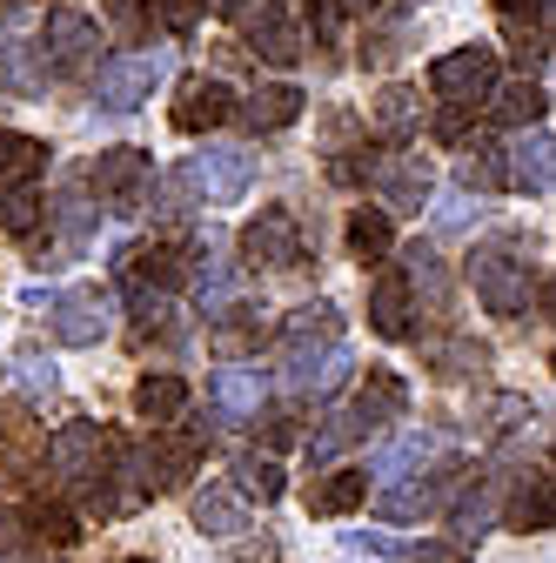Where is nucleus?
<instances>
[{
    "label": "nucleus",
    "instance_id": "f257e3e1",
    "mask_svg": "<svg viewBox=\"0 0 556 563\" xmlns=\"http://www.w3.org/2000/svg\"><path fill=\"white\" fill-rule=\"evenodd\" d=\"M402 409H409V383H402L396 369H369V383L356 389V402L342 409V416H329L322 430L309 437V463L335 456L342 443H363V437H382L389 422H402Z\"/></svg>",
    "mask_w": 556,
    "mask_h": 563
},
{
    "label": "nucleus",
    "instance_id": "f03ea898",
    "mask_svg": "<svg viewBox=\"0 0 556 563\" xmlns=\"http://www.w3.org/2000/svg\"><path fill=\"white\" fill-rule=\"evenodd\" d=\"M469 282H476V302L490 316H523L530 309V242L523 235H490L469 255Z\"/></svg>",
    "mask_w": 556,
    "mask_h": 563
},
{
    "label": "nucleus",
    "instance_id": "7ed1b4c3",
    "mask_svg": "<svg viewBox=\"0 0 556 563\" xmlns=\"http://www.w3.org/2000/svg\"><path fill=\"white\" fill-rule=\"evenodd\" d=\"M497 81H503V60H497V47H482V41L476 47H449V54L430 60V95L449 101V108H490Z\"/></svg>",
    "mask_w": 556,
    "mask_h": 563
},
{
    "label": "nucleus",
    "instance_id": "20e7f679",
    "mask_svg": "<svg viewBox=\"0 0 556 563\" xmlns=\"http://www.w3.org/2000/svg\"><path fill=\"white\" fill-rule=\"evenodd\" d=\"M175 75V54L168 47H134V54H114V60H101V75H94V101L101 108H114V114H127V108H142V101H155V88Z\"/></svg>",
    "mask_w": 556,
    "mask_h": 563
},
{
    "label": "nucleus",
    "instance_id": "39448f33",
    "mask_svg": "<svg viewBox=\"0 0 556 563\" xmlns=\"http://www.w3.org/2000/svg\"><path fill=\"white\" fill-rule=\"evenodd\" d=\"M248 181H255V155L248 148H229V141H201V148L181 162V188L194 195V201H242L248 195Z\"/></svg>",
    "mask_w": 556,
    "mask_h": 563
},
{
    "label": "nucleus",
    "instance_id": "423d86ee",
    "mask_svg": "<svg viewBox=\"0 0 556 563\" xmlns=\"http://www.w3.org/2000/svg\"><path fill=\"white\" fill-rule=\"evenodd\" d=\"M201 463V437L194 430H155L142 450H134V489L142 497H168V489H181Z\"/></svg>",
    "mask_w": 556,
    "mask_h": 563
},
{
    "label": "nucleus",
    "instance_id": "0eeeda50",
    "mask_svg": "<svg viewBox=\"0 0 556 563\" xmlns=\"http://www.w3.org/2000/svg\"><path fill=\"white\" fill-rule=\"evenodd\" d=\"M88 188H94V201L108 216H134V208L148 201V188H155V162L142 148H101L94 168H88Z\"/></svg>",
    "mask_w": 556,
    "mask_h": 563
},
{
    "label": "nucleus",
    "instance_id": "6e6552de",
    "mask_svg": "<svg viewBox=\"0 0 556 563\" xmlns=\"http://www.w3.org/2000/svg\"><path fill=\"white\" fill-rule=\"evenodd\" d=\"M94 54H101V27L81 8H54L41 21V67L47 75H81Z\"/></svg>",
    "mask_w": 556,
    "mask_h": 563
},
{
    "label": "nucleus",
    "instance_id": "1a4fd4ad",
    "mask_svg": "<svg viewBox=\"0 0 556 563\" xmlns=\"http://www.w3.org/2000/svg\"><path fill=\"white\" fill-rule=\"evenodd\" d=\"M235 249L248 268H302V222L289 208H262L255 222H242Z\"/></svg>",
    "mask_w": 556,
    "mask_h": 563
},
{
    "label": "nucleus",
    "instance_id": "9d476101",
    "mask_svg": "<svg viewBox=\"0 0 556 563\" xmlns=\"http://www.w3.org/2000/svg\"><path fill=\"white\" fill-rule=\"evenodd\" d=\"M268 409V376L248 363H222L208 376V422L215 430H235V422H255Z\"/></svg>",
    "mask_w": 556,
    "mask_h": 563
},
{
    "label": "nucleus",
    "instance_id": "9b49d317",
    "mask_svg": "<svg viewBox=\"0 0 556 563\" xmlns=\"http://www.w3.org/2000/svg\"><path fill=\"white\" fill-rule=\"evenodd\" d=\"M108 329H114V296H108V289L81 282V289H60V296H54V342L94 349Z\"/></svg>",
    "mask_w": 556,
    "mask_h": 563
},
{
    "label": "nucleus",
    "instance_id": "f8f14e48",
    "mask_svg": "<svg viewBox=\"0 0 556 563\" xmlns=\"http://www.w3.org/2000/svg\"><path fill=\"white\" fill-rule=\"evenodd\" d=\"M242 41H248V54L255 60H268V67H296L302 60V27H296V14L282 8V0H255V8L242 14Z\"/></svg>",
    "mask_w": 556,
    "mask_h": 563
},
{
    "label": "nucleus",
    "instance_id": "ddd939ff",
    "mask_svg": "<svg viewBox=\"0 0 556 563\" xmlns=\"http://www.w3.org/2000/svg\"><path fill=\"white\" fill-rule=\"evenodd\" d=\"M235 114H242V101H235V88L215 81V75H188L181 95H175V128H181V134H208V128H222V121H235Z\"/></svg>",
    "mask_w": 556,
    "mask_h": 563
},
{
    "label": "nucleus",
    "instance_id": "4468645a",
    "mask_svg": "<svg viewBox=\"0 0 556 563\" xmlns=\"http://www.w3.org/2000/svg\"><path fill=\"white\" fill-rule=\"evenodd\" d=\"M503 162H510V188L516 195H556V134L549 128L516 134L503 148Z\"/></svg>",
    "mask_w": 556,
    "mask_h": 563
},
{
    "label": "nucleus",
    "instance_id": "2eb2a0df",
    "mask_svg": "<svg viewBox=\"0 0 556 563\" xmlns=\"http://www.w3.org/2000/svg\"><path fill=\"white\" fill-rule=\"evenodd\" d=\"M510 483L516 476H497V470H482L463 497L449 504V530H456V543H469V537H482L497 517H503V504H510Z\"/></svg>",
    "mask_w": 556,
    "mask_h": 563
},
{
    "label": "nucleus",
    "instance_id": "dca6fc26",
    "mask_svg": "<svg viewBox=\"0 0 556 563\" xmlns=\"http://www.w3.org/2000/svg\"><path fill=\"white\" fill-rule=\"evenodd\" d=\"M188 517H194L201 537H242V530H248V497L235 489V476H208V483L194 489Z\"/></svg>",
    "mask_w": 556,
    "mask_h": 563
},
{
    "label": "nucleus",
    "instance_id": "f3484780",
    "mask_svg": "<svg viewBox=\"0 0 556 563\" xmlns=\"http://www.w3.org/2000/svg\"><path fill=\"white\" fill-rule=\"evenodd\" d=\"M349 369H356L349 342H329V349H289V389H296V396H329V389L349 383Z\"/></svg>",
    "mask_w": 556,
    "mask_h": 563
},
{
    "label": "nucleus",
    "instance_id": "a211bd4d",
    "mask_svg": "<svg viewBox=\"0 0 556 563\" xmlns=\"http://www.w3.org/2000/svg\"><path fill=\"white\" fill-rule=\"evenodd\" d=\"M369 188L382 195V208L396 216V208H423V201H430V188H436V175H430V162H423V155H389V162H376Z\"/></svg>",
    "mask_w": 556,
    "mask_h": 563
},
{
    "label": "nucleus",
    "instance_id": "6ab92c4d",
    "mask_svg": "<svg viewBox=\"0 0 556 563\" xmlns=\"http://www.w3.org/2000/svg\"><path fill=\"white\" fill-rule=\"evenodd\" d=\"M436 456H443V437H436V430H402L396 443H382V450H376L369 483H382V489H389V483H402V476H423Z\"/></svg>",
    "mask_w": 556,
    "mask_h": 563
},
{
    "label": "nucleus",
    "instance_id": "aec40b11",
    "mask_svg": "<svg viewBox=\"0 0 556 563\" xmlns=\"http://www.w3.org/2000/svg\"><path fill=\"white\" fill-rule=\"evenodd\" d=\"M409 316H415V289H409V275H402V268H382V275H376V289H369V329H376V335H389V342H402V335L415 329Z\"/></svg>",
    "mask_w": 556,
    "mask_h": 563
},
{
    "label": "nucleus",
    "instance_id": "412c9836",
    "mask_svg": "<svg viewBox=\"0 0 556 563\" xmlns=\"http://www.w3.org/2000/svg\"><path fill=\"white\" fill-rule=\"evenodd\" d=\"M503 523L523 530V537L530 530H556V476H536V470L516 476L510 483V504H503Z\"/></svg>",
    "mask_w": 556,
    "mask_h": 563
},
{
    "label": "nucleus",
    "instance_id": "4be33fe9",
    "mask_svg": "<svg viewBox=\"0 0 556 563\" xmlns=\"http://www.w3.org/2000/svg\"><path fill=\"white\" fill-rule=\"evenodd\" d=\"M543 88H536V75H510V81H497V95H490V121L497 128H510V134H530V128H543Z\"/></svg>",
    "mask_w": 556,
    "mask_h": 563
},
{
    "label": "nucleus",
    "instance_id": "5701e85b",
    "mask_svg": "<svg viewBox=\"0 0 556 563\" xmlns=\"http://www.w3.org/2000/svg\"><path fill=\"white\" fill-rule=\"evenodd\" d=\"M456 483V470H443V476H415V483H389L382 497H376V517H389V523H415V517H430L436 504H443V489Z\"/></svg>",
    "mask_w": 556,
    "mask_h": 563
},
{
    "label": "nucleus",
    "instance_id": "b1692460",
    "mask_svg": "<svg viewBox=\"0 0 556 563\" xmlns=\"http://www.w3.org/2000/svg\"><path fill=\"white\" fill-rule=\"evenodd\" d=\"M289 121H302V88L296 81H262L255 95H242V128L275 134V128H289Z\"/></svg>",
    "mask_w": 556,
    "mask_h": 563
},
{
    "label": "nucleus",
    "instance_id": "393cba45",
    "mask_svg": "<svg viewBox=\"0 0 556 563\" xmlns=\"http://www.w3.org/2000/svg\"><path fill=\"white\" fill-rule=\"evenodd\" d=\"M549 8L556 0H497V14H503V34L516 41V60H523V75L543 60V27H549Z\"/></svg>",
    "mask_w": 556,
    "mask_h": 563
},
{
    "label": "nucleus",
    "instance_id": "a878e982",
    "mask_svg": "<svg viewBox=\"0 0 556 563\" xmlns=\"http://www.w3.org/2000/svg\"><path fill=\"white\" fill-rule=\"evenodd\" d=\"M181 409H188V383H181L175 369H148L142 383H134V416L155 422V430H168Z\"/></svg>",
    "mask_w": 556,
    "mask_h": 563
},
{
    "label": "nucleus",
    "instance_id": "bb28decb",
    "mask_svg": "<svg viewBox=\"0 0 556 563\" xmlns=\"http://www.w3.org/2000/svg\"><path fill=\"white\" fill-rule=\"evenodd\" d=\"M41 168H47V148L34 134H21V128H0V195H14V188H34L41 181Z\"/></svg>",
    "mask_w": 556,
    "mask_h": 563
},
{
    "label": "nucleus",
    "instance_id": "cd10ccee",
    "mask_svg": "<svg viewBox=\"0 0 556 563\" xmlns=\"http://www.w3.org/2000/svg\"><path fill=\"white\" fill-rule=\"evenodd\" d=\"M369 497V470H329L322 483H309V517H349Z\"/></svg>",
    "mask_w": 556,
    "mask_h": 563
},
{
    "label": "nucleus",
    "instance_id": "c85d7f7f",
    "mask_svg": "<svg viewBox=\"0 0 556 563\" xmlns=\"http://www.w3.org/2000/svg\"><path fill=\"white\" fill-rule=\"evenodd\" d=\"M396 249V216H389V208H349V255L356 262H382Z\"/></svg>",
    "mask_w": 556,
    "mask_h": 563
},
{
    "label": "nucleus",
    "instance_id": "c756f323",
    "mask_svg": "<svg viewBox=\"0 0 556 563\" xmlns=\"http://www.w3.org/2000/svg\"><path fill=\"white\" fill-rule=\"evenodd\" d=\"M456 188H463V195L510 188V162H503V148H490V141H469L463 162H456Z\"/></svg>",
    "mask_w": 556,
    "mask_h": 563
},
{
    "label": "nucleus",
    "instance_id": "7c9ffc66",
    "mask_svg": "<svg viewBox=\"0 0 556 563\" xmlns=\"http://www.w3.org/2000/svg\"><path fill=\"white\" fill-rule=\"evenodd\" d=\"M282 342H289V349H329V342H342L335 302H302V309L282 322Z\"/></svg>",
    "mask_w": 556,
    "mask_h": 563
},
{
    "label": "nucleus",
    "instance_id": "2f4dec72",
    "mask_svg": "<svg viewBox=\"0 0 556 563\" xmlns=\"http://www.w3.org/2000/svg\"><path fill=\"white\" fill-rule=\"evenodd\" d=\"M415 128H423V95L415 88H382L376 95V134L382 141H409Z\"/></svg>",
    "mask_w": 556,
    "mask_h": 563
},
{
    "label": "nucleus",
    "instance_id": "473e14b6",
    "mask_svg": "<svg viewBox=\"0 0 556 563\" xmlns=\"http://www.w3.org/2000/svg\"><path fill=\"white\" fill-rule=\"evenodd\" d=\"M402 275H409V289H415V302H436L443 309V296H449V268H443V255L430 249V242H409L402 249Z\"/></svg>",
    "mask_w": 556,
    "mask_h": 563
},
{
    "label": "nucleus",
    "instance_id": "72a5a7b5",
    "mask_svg": "<svg viewBox=\"0 0 556 563\" xmlns=\"http://www.w3.org/2000/svg\"><path fill=\"white\" fill-rule=\"evenodd\" d=\"M21 523H27V543H54V550H67V543L81 537V517L67 510V504H27Z\"/></svg>",
    "mask_w": 556,
    "mask_h": 563
},
{
    "label": "nucleus",
    "instance_id": "f704fd0d",
    "mask_svg": "<svg viewBox=\"0 0 556 563\" xmlns=\"http://www.w3.org/2000/svg\"><path fill=\"white\" fill-rule=\"evenodd\" d=\"M262 335H268V309H229L215 322V349H222V356H242V349H255Z\"/></svg>",
    "mask_w": 556,
    "mask_h": 563
},
{
    "label": "nucleus",
    "instance_id": "c9c22d12",
    "mask_svg": "<svg viewBox=\"0 0 556 563\" xmlns=\"http://www.w3.org/2000/svg\"><path fill=\"white\" fill-rule=\"evenodd\" d=\"M430 369L436 376H476V369H490V349H482V342H469V335H456V342H436L430 349Z\"/></svg>",
    "mask_w": 556,
    "mask_h": 563
},
{
    "label": "nucleus",
    "instance_id": "e433bc0d",
    "mask_svg": "<svg viewBox=\"0 0 556 563\" xmlns=\"http://www.w3.org/2000/svg\"><path fill=\"white\" fill-rule=\"evenodd\" d=\"M229 476H235V489H242V497H262V504H275V497H282V463H268V456H242Z\"/></svg>",
    "mask_w": 556,
    "mask_h": 563
},
{
    "label": "nucleus",
    "instance_id": "4c0bfd02",
    "mask_svg": "<svg viewBox=\"0 0 556 563\" xmlns=\"http://www.w3.org/2000/svg\"><path fill=\"white\" fill-rule=\"evenodd\" d=\"M41 216H47L41 188H14V195H0V229H8V235H34V229H41Z\"/></svg>",
    "mask_w": 556,
    "mask_h": 563
},
{
    "label": "nucleus",
    "instance_id": "58836bf2",
    "mask_svg": "<svg viewBox=\"0 0 556 563\" xmlns=\"http://www.w3.org/2000/svg\"><path fill=\"white\" fill-rule=\"evenodd\" d=\"M148 8L168 21V34H194V21L208 14V0H148Z\"/></svg>",
    "mask_w": 556,
    "mask_h": 563
},
{
    "label": "nucleus",
    "instance_id": "ea45409f",
    "mask_svg": "<svg viewBox=\"0 0 556 563\" xmlns=\"http://www.w3.org/2000/svg\"><path fill=\"white\" fill-rule=\"evenodd\" d=\"M21 383H27V396H54V363L41 356V349H21Z\"/></svg>",
    "mask_w": 556,
    "mask_h": 563
},
{
    "label": "nucleus",
    "instance_id": "a19ab883",
    "mask_svg": "<svg viewBox=\"0 0 556 563\" xmlns=\"http://www.w3.org/2000/svg\"><path fill=\"white\" fill-rule=\"evenodd\" d=\"M409 563H469V543H456V537H436V543H415V550H409Z\"/></svg>",
    "mask_w": 556,
    "mask_h": 563
},
{
    "label": "nucleus",
    "instance_id": "79ce46f5",
    "mask_svg": "<svg viewBox=\"0 0 556 563\" xmlns=\"http://www.w3.org/2000/svg\"><path fill=\"white\" fill-rule=\"evenodd\" d=\"M469 216H476V195L456 188V195H443V208H436V229H463Z\"/></svg>",
    "mask_w": 556,
    "mask_h": 563
},
{
    "label": "nucleus",
    "instance_id": "37998d69",
    "mask_svg": "<svg viewBox=\"0 0 556 563\" xmlns=\"http://www.w3.org/2000/svg\"><path fill=\"white\" fill-rule=\"evenodd\" d=\"M469 114H476V108H443V114H436V141H443V148H456V141L469 134Z\"/></svg>",
    "mask_w": 556,
    "mask_h": 563
},
{
    "label": "nucleus",
    "instance_id": "c03bdc74",
    "mask_svg": "<svg viewBox=\"0 0 556 563\" xmlns=\"http://www.w3.org/2000/svg\"><path fill=\"white\" fill-rule=\"evenodd\" d=\"M108 14H114V27H121V34H142L148 0H108Z\"/></svg>",
    "mask_w": 556,
    "mask_h": 563
},
{
    "label": "nucleus",
    "instance_id": "a18cd8bd",
    "mask_svg": "<svg viewBox=\"0 0 556 563\" xmlns=\"http://www.w3.org/2000/svg\"><path fill=\"white\" fill-rule=\"evenodd\" d=\"M21 550H27V530H21L8 510H0V563H21Z\"/></svg>",
    "mask_w": 556,
    "mask_h": 563
},
{
    "label": "nucleus",
    "instance_id": "49530a36",
    "mask_svg": "<svg viewBox=\"0 0 556 563\" xmlns=\"http://www.w3.org/2000/svg\"><path fill=\"white\" fill-rule=\"evenodd\" d=\"M255 8V0H208V14H222V21H242Z\"/></svg>",
    "mask_w": 556,
    "mask_h": 563
},
{
    "label": "nucleus",
    "instance_id": "de8ad7c7",
    "mask_svg": "<svg viewBox=\"0 0 556 563\" xmlns=\"http://www.w3.org/2000/svg\"><path fill=\"white\" fill-rule=\"evenodd\" d=\"M536 302H543V316H556V268H549V282L536 289Z\"/></svg>",
    "mask_w": 556,
    "mask_h": 563
},
{
    "label": "nucleus",
    "instance_id": "09e8293b",
    "mask_svg": "<svg viewBox=\"0 0 556 563\" xmlns=\"http://www.w3.org/2000/svg\"><path fill=\"white\" fill-rule=\"evenodd\" d=\"M349 8H363V14H369V8H376V0H349Z\"/></svg>",
    "mask_w": 556,
    "mask_h": 563
},
{
    "label": "nucleus",
    "instance_id": "8fccbe9b",
    "mask_svg": "<svg viewBox=\"0 0 556 563\" xmlns=\"http://www.w3.org/2000/svg\"><path fill=\"white\" fill-rule=\"evenodd\" d=\"M121 563H155V556H121Z\"/></svg>",
    "mask_w": 556,
    "mask_h": 563
},
{
    "label": "nucleus",
    "instance_id": "3c124183",
    "mask_svg": "<svg viewBox=\"0 0 556 563\" xmlns=\"http://www.w3.org/2000/svg\"><path fill=\"white\" fill-rule=\"evenodd\" d=\"M309 8H329V0H309Z\"/></svg>",
    "mask_w": 556,
    "mask_h": 563
},
{
    "label": "nucleus",
    "instance_id": "603ef678",
    "mask_svg": "<svg viewBox=\"0 0 556 563\" xmlns=\"http://www.w3.org/2000/svg\"><path fill=\"white\" fill-rule=\"evenodd\" d=\"M549 369H556V349H549Z\"/></svg>",
    "mask_w": 556,
    "mask_h": 563
}]
</instances>
